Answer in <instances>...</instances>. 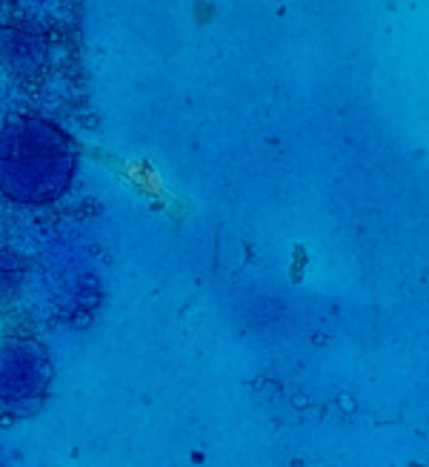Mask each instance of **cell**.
Segmentation results:
<instances>
[{
    "label": "cell",
    "mask_w": 429,
    "mask_h": 467,
    "mask_svg": "<svg viewBox=\"0 0 429 467\" xmlns=\"http://www.w3.org/2000/svg\"><path fill=\"white\" fill-rule=\"evenodd\" d=\"M77 172V144L40 115H12L0 127V195L17 207L60 201Z\"/></svg>",
    "instance_id": "obj_1"
},
{
    "label": "cell",
    "mask_w": 429,
    "mask_h": 467,
    "mask_svg": "<svg viewBox=\"0 0 429 467\" xmlns=\"http://www.w3.org/2000/svg\"><path fill=\"white\" fill-rule=\"evenodd\" d=\"M55 384V361L32 336H0V419H32L46 408Z\"/></svg>",
    "instance_id": "obj_2"
},
{
    "label": "cell",
    "mask_w": 429,
    "mask_h": 467,
    "mask_svg": "<svg viewBox=\"0 0 429 467\" xmlns=\"http://www.w3.org/2000/svg\"><path fill=\"white\" fill-rule=\"evenodd\" d=\"M52 64V35L35 17H9L0 24V69L17 84H35Z\"/></svg>",
    "instance_id": "obj_3"
},
{
    "label": "cell",
    "mask_w": 429,
    "mask_h": 467,
    "mask_svg": "<svg viewBox=\"0 0 429 467\" xmlns=\"http://www.w3.org/2000/svg\"><path fill=\"white\" fill-rule=\"evenodd\" d=\"M26 281H29V258L15 244L0 241V310H6L24 298Z\"/></svg>",
    "instance_id": "obj_4"
},
{
    "label": "cell",
    "mask_w": 429,
    "mask_h": 467,
    "mask_svg": "<svg viewBox=\"0 0 429 467\" xmlns=\"http://www.w3.org/2000/svg\"><path fill=\"white\" fill-rule=\"evenodd\" d=\"M4 4H9V0H0V6H4Z\"/></svg>",
    "instance_id": "obj_5"
}]
</instances>
